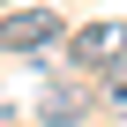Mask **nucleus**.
Masks as SVG:
<instances>
[{
  "label": "nucleus",
  "mask_w": 127,
  "mask_h": 127,
  "mask_svg": "<svg viewBox=\"0 0 127 127\" xmlns=\"http://www.w3.org/2000/svg\"><path fill=\"white\" fill-rule=\"evenodd\" d=\"M0 127H8V105H0Z\"/></svg>",
  "instance_id": "nucleus-5"
},
{
  "label": "nucleus",
  "mask_w": 127,
  "mask_h": 127,
  "mask_svg": "<svg viewBox=\"0 0 127 127\" xmlns=\"http://www.w3.org/2000/svg\"><path fill=\"white\" fill-rule=\"evenodd\" d=\"M67 60L90 67V75H105L112 60H127V23H82V30H67Z\"/></svg>",
  "instance_id": "nucleus-2"
},
{
  "label": "nucleus",
  "mask_w": 127,
  "mask_h": 127,
  "mask_svg": "<svg viewBox=\"0 0 127 127\" xmlns=\"http://www.w3.org/2000/svg\"><path fill=\"white\" fill-rule=\"evenodd\" d=\"M105 105L127 112V60H112V67H105Z\"/></svg>",
  "instance_id": "nucleus-4"
},
{
  "label": "nucleus",
  "mask_w": 127,
  "mask_h": 127,
  "mask_svg": "<svg viewBox=\"0 0 127 127\" xmlns=\"http://www.w3.org/2000/svg\"><path fill=\"white\" fill-rule=\"evenodd\" d=\"M52 45H67V23H60L52 8H15V15H0V52H52Z\"/></svg>",
  "instance_id": "nucleus-1"
},
{
  "label": "nucleus",
  "mask_w": 127,
  "mask_h": 127,
  "mask_svg": "<svg viewBox=\"0 0 127 127\" xmlns=\"http://www.w3.org/2000/svg\"><path fill=\"white\" fill-rule=\"evenodd\" d=\"M37 120H45V127H82V120H90V90L45 82V90H37Z\"/></svg>",
  "instance_id": "nucleus-3"
}]
</instances>
